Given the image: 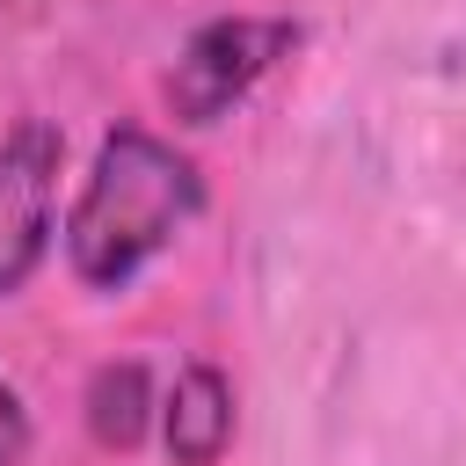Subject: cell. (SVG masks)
<instances>
[{"instance_id": "5b68a950", "label": "cell", "mask_w": 466, "mask_h": 466, "mask_svg": "<svg viewBox=\"0 0 466 466\" xmlns=\"http://www.w3.org/2000/svg\"><path fill=\"white\" fill-rule=\"evenodd\" d=\"M146 422H153V379H146V364H131V357L102 364L87 379V437L102 451H138Z\"/></svg>"}, {"instance_id": "7a4b0ae2", "label": "cell", "mask_w": 466, "mask_h": 466, "mask_svg": "<svg viewBox=\"0 0 466 466\" xmlns=\"http://www.w3.org/2000/svg\"><path fill=\"white\" fill-rule=\"evenodd\" d=\"M291 44H299V22H284V15H218V22L189 29V44L167 66V109L182 124L233 116L255 95V80L277 58H291Z\"/></svg>"}, {"instance_id": "8992f818", "label": "cell", "mask_w": 466, "mask_h": 466, "mask_svg": "<svg viewBox=\"0 0 466 466\" xmlns=\"http://www.w3.org/2000/svg\"><path fill=\"white\" fill-rule=\"evenodd\" d=\"M22 451H29V415H22L15 386L0 379V466H22Z\"/></svg>"}, {"instance_id": "277c9868", "label": "cell", "mask_w": 466, "mask_h": 466, "mask_svg": "<svg viewBox=\"0 0 466 466\" xmlns=\"http://www.w3.org/2000/svg\"><path fill=\"white\" fill-rule=\"evenodd\" d=\"M160 444L175 466H218L233 444V386L218 364H182L160 400Z\"/></svg>"}, {"instance_id": "6da1fadb", "label": "cell", "mask_w": 466, "mask_h": 466, "mask_svg": "<svg viewBox=\"0 0 466 466\" xmlns=\"http://www.w3.org/2000/svg\"><path fill=\"white\" fill-rule=\"evenodd\" d=\"M204 211V175L167 138L124 124L95 146V167L66 218V262L87 291H124Z\"/></svg>"}, {"instance_id": "3957f363", "label": "cell", "mask_w": 466, "mask_h": 466, "mask_svg": "<svg viewBox=\"0 0 466 466\" xmlns=\"http://www.w3.org/2000/svg\"><path fill=\"white\" fill-rule=\"evenodd\" d=\"M58 160H66V138L44 116H22L0 138V299L22 291L44 262V248H51Z\"/></svg>"}]
</instances>
